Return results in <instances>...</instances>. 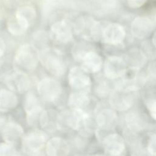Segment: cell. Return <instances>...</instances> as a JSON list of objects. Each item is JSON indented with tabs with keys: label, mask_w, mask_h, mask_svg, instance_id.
<instances>
[{
	"label": "cell",
	"mask_w": 156,
	"mask_h": 156,
	"mask_svg": "<svg viewBox=\"0 0 156 156\" xmlns=\"http://www.w3.org/2000/svg\"><path fill=\"white\" fill-rule=\"evenodd\" d=\"M39 58V52L35 46L29 44L21 45L15 56L17 71L26 74L32 71L36 68Z\"/></svg>",
	"instance_id": "cell-1"
},
{
	"label": "cell",
	"mask_w": 156,
	"mask_h": 156,
	"mask_svg": "<svg viewBox=\"0 0 156 156\" xmlns=\"http://www.w3.org/2000/svg\"><path fill=\"white\" fill-rule=\"evenodd\" d=\"M155 28L154 22L146 16L135 18L131 23L130 29L132 35L140 40L147 38L153 34Z\"/></svg>",
	"instance_id": "cell-2"
},
{
	"label": "cell",
	"mask_w": 156,
	"mask_h": 156,
	"mask_svg": "<svg viewBox=\"0 0 156 156\" xmlns=\"http://www.w3.org/2000/svg\"><path fill=\"white\" fill-rule=\"evenodd\" d=\"M37 91L42 99L48 102H54L60 97L62 87L55 79L45 78L38 83Z\"/></svg>",
	"instance_id": "cell-3"
},
{
	"label": "cell",
	"mask_w": 156,
	"mask_h": 156,
	"mask_svg": "<svg viewBox=\"0 0 156 156\" xmlns=\"http://www.w3.org/2000/svg\"><path fill=\"white\" fill-rule=\"evenodd\" d=\"M127 63L124 58L116 55L108 57L104 64V73L105 77L111 80L121 78L126 69Z\"/></svg>",
	"instance_id": "cell-4"
},
{
	"label": "cell",
	"mask_w": 156,
	"mask_h": 156,
	"mask_svg": "<svg viewBox=\"0 0 156 156\" xmlns=\"http://www.w3.org/2000/svg\"><path fill=\"white\" fill-rule=\"evenodd\" d=\"M68 82L69 86L78 92L87 93L91 85V79L81 68L75 66L72 68L68 73Z\"/></svg>",
	"instance_id": "cell-5"
},
{
	"label": "cell",
	"mask_w": 156,
	"mask_h": 156,
	"mask_svg": "<svg viewBox=\"0 0 156 156\" xmlns=\"http://www.w3.org/2000/svg\"><path fill=\"white\" fill-rule=\"evenodd\" d=\"M133 92L120 87H118L110 95V103L112 107L119 111L127 110L132 105Z\"/></svg>",
	"instance_id": "cell-6"
},
{
	"label": "cell",
	"mask_w": 156,
	"mask_h": 156,
	"mask_svg": "<svg viewBox=\"0 0 156 156\" xmlns=\"http://www.w3.org/2000/svg\"><path fill=\"white\" fill-rule=\"evenodd\" d=\"M126 32L125 28L117 23L108 24L102 33L103 41L110 45L116 46L121 44L125 40Z\"/></svg>",
	"instance_id": "cell-7"
},
{
	"label": "cell",
	"mask_w": 156,
	"mask_h": 156,
	"mask_svg": "<svg viewBox=\"0 0 156 156\" xmlns=\"http://www.w3.org/2000/svg\"><path fill=\"white\" fill-rule=\"evenodd\" d=\"M42 62L47 70L55 76H62L66 71L65 65L56 51H46L42 56Z\"/></svg>",
	"instance_id": "cell-8"
},
{
	"label": "cell",
	"mask_w": 156,
	"mask_h": 156,
	"mask_svg": "<svg viewBox=\"0 0 156 156\" xmlns=\"http://www.w3.org/2000/svg\"><path fill=\"white\" fill-rule=\"evenodd\" d=\"M47 135L40 130H33L24 138V145L27 151L33 153H38L46 146Z\"/></svg>",
	"instance_id": "cell-9"
},
{
	"label": "cell",
	"mask_w": 156,
	"mask_h": 156,
	"mask_svg": "<svg viewBox=\"0 0 156 156\" xmlns=\"http://www.w3.org/2000/svg\"><path fill=\"white\" fill-rule=\"evenodd\" d=\"M51 37L55 41L61 43H67L73 38L71 27L66 21H57L51 27Z\"/></svg>",
	"instance_id": "cell-10"
},
{
	"label": "cell",
	"mask_w": 156,
	"mask_h": 156,
	"mask_svg": "<svg viewBox=\"0 0 156 156\" xmlns=\"http://www.w3.org/2000/svg\"><path fill=\"white\" fill-rule=\"evenodd\" d=\"M105 151L112 156H118L125 149L123 138L118 133H111L106 136L103 141Z\"/></svg>",
	"instance_id": "cell-11"
},
{
	"label": "cell",
	"mask_w": 156,
	"mask_h": 156,
	"mask_svg": "<svg viewBox=\"0 0 156 156\" xmlns=\"http://www.w3.org/2000/svg\"><path fill=\"white\" fill-rule=\"evenodd\" d=\"M6 83L10 90L23 93L29 89L30 82L27 74L16 71L7 77Z\"/></svg>",
	"instance_id": "cell-12"
},
{
	"label": "cell",
	"mask_w": 156,
	"mask_h": 156,
	"mask_svg": "<svg viewBox=\"0 0 156 156\" xmlns=\"http://www.w3.org/2000/svg\"><path fill=\"white\" fill-rule=\"evenodd\" d=\"M69 147L68 143L60 137H53L46 144V153L48 156H68Z\"/></svg>",
	"instance_id": "cell-13"
},
{
	"label": "cell",
	"mask_w": 156,
	"mask_h": 156,
	"mask_svg": "<svg viewBox=\"0 0 156 156\" xmlns=\"http://www.w3.org/2000/svg\"><path fill=\"white\" fill-rule=\"evenodd\" d=\"M2 136L5 142L13 144L22 137L23 127L15 122H7L2 127Z\"/></svg>",
	"instance_id": "cell-14"
},
{
	"label": "cell",
	"mask_w": 156,
	"mask_h": 156,
	"mask_svg": "<svg viewBox=\"0 0 156 156\" xmlns=\"http://www.w3.org/2000/svg\"><path fill=\"white\" fill-rule=\"evenodd\" d=\"M82 61L81 68L87 73H96L102 66V57L94 51L86 52Z\"/></svg>",
	"instance_id": "cell-15"
},
{
	"label": "cell",
	"mask_w": 156,
	"mask_h": 156,
	"mask_svg": "<svg viewBox=\"0 0 156 156\" xmlns=\"http://www.w3.org/2000/svg\"><path fill=\"white\" fill-rule=\"evenodd\" d=\"M118 115L115 111L110 108L101 110L96 116V122L103 129H112L116 124Z\"/></svg>",
	"instance_id": "cell-16"
},
{
	"label": "cell",
	"mask_w": 156,
	"mask_h": 156,
	"mask_svg": "<svg viewBox=\"0 0 156 156\" xmlns=\"http://www.w3.org/2000/svg\"><path fill=\"white\" fill-rule=\"evenodd\" d=\"M18 98L10 90H0V112H7L15 108L18 105Z\"/></svg>",
	"instance_id": "cell-17"
},
{
	"label": "cell",
	"mask_w": 156,
	"mask_h": 156,
	"mask_svg": "<svg viewBox=\"0 0 156 156\" xmlns=\"http://www.w3.org/2000/svg\"><path fill=\"white\" fill-rule=\"evenodd\" d=\"M30 24L21 17L15 15L11 17L7 22V29L10 34L18 36L24 34Z\"/></svg>",
	"instance_id": "cell-18"
},
{
	"label": "cell",
	"mask_w": 156,
	"mask_h": 156,
	"mask_svg": "<svg viewBox=\"0 0 156 156\" xmlns=\"http://www.w3.org/2000/svg\"><path fill=\"white\" fill-rule=\"evenodd\" d=\"M146 56L138 49H132L126 54V59L124 60L127 65L130 66H135L141 68L146 62Z\"/></svg>",
	"instance_id": "cell-19"
},
{
	"label": "cell",
	"mask_w": 156,
	"mask_h": 156,
	"mask_svg": "<svg viewBox=\"0 0 156 156\" xmlns=\"http://www.w3.org/2000/svg\"><path fill=\"white\" fill-rule=\"evenodd\" d=\"M90 102V99L85 93L75 92L70 94L68 104L71 109H82L86 107Z\"/></svg>",
	"instance_id": "cell-20"
},
{
	"label": "cell",
	"mask_w": 156,
	"mask_h": 156,
	"mask_svg": "<svg viewBox=\"0 0 156 156\" xmlns=\"http://www.w3.org/2000/svg\"><path fill=\"white\" fill-rule=\"evenodd\" d=\"M15 15L24 19L30 25V24L34 21L37 14L35 10L32 7L25 5L18 8L16 12Z\"/></svg>",
	"instance_id": "cell-21"
},
{
	"label": "cell",
	"mask_w": 156,
	"mask_h": 156,
	"mask_svg": "<svg viewBox=\"0 0 156 156\" xmlns=\"http://www.w3.org/2000/svg\"><path fill=\"white\" fill-rule=\"evenodd\" d=\"M40 106L39 101L35 95L32 93H29L24 101V110L26 113H27Z\"/></svg>",
	"instance_id": "cell-22"
},
{
	"label": "cell",
	"mask_w": 156,
	"mask_h": 156,
	"mask_svg": "<svg viewBox=\"0 0 156 156\" xmlns=\"http://www.w3.org/2000/svg\"><path fill=\"white\" fill-rule=\"evenodd\" d=\"M16 151L13 144L4 142L0 143V156H16Z\"/></svg>",
	"instance_id": "cell-23"
},
{
	"label": "cell",
	"mask_w": 156,
	"mask_h": 156,
	"mask_svg": "<svg viewBox=\"0 0 156 156\" xmlns=\"http://www.w3.org/2000/svg\"><path fill=\"white\" fill-rule=\"evenodd\" d=\"M147 79L149 80H156V61L151 62L147 68Z\"/></svg>",
	"instance_id": "cell-24"
},
{
	"label": "cell",
	"mask_w": 156,
	"mask_h": 156,
	"mask_svg": "<svg viewBox=\"0 0 156 156\" xmlns=\"http://www.w3.org/2000/svg\"><path fill=\"white\" fill-rule=\"evenodd\" d=\"M147 151L151 155L156 156V134L151 136L147 144Z\"/></svg>",
	"instance_id": "cell-25"
},
{
	"label": "cell",
	"mask_w": 156,
	"mask_h": 156,
	"mask_svg": "<svg viewBox=\"0 0 156 156\" xmlns=\"http://www.w3.org/2000/svg\"><path fill=\"white\" fill-rule=\"evenodd\" d=\"M147 0H126L127 6L132 9H137L143 7Z\"/></svg>",
	"instance_id": "cell-26"
},
{
	"label": "cell",
	"mask_w": 156,
	"mask_h": 156,
	"mask_svg": "<svg viewBox=\"0 0 156 156\" xmlns=\"http://www.w3.org/2000/svg\"><path fill=\"white\" fill-rule=\"evenodd\" d=\"M147 108L152 118L156 120V99H151L147 104Z\"/></svg>",
	"instance_id": "cell-27"
},
{
	"label": "cell",
	"mask_w": 156,
	"mask_h": 156,
	"mask_svg": "<svg viewBox=\"0 0 156 156\" xmlns=\"http://www.w3.org/2000/svg\"><path fill=\"white\" fill-rule=\"evenodd\" d=\"M5 48V43L3 40L1 38H0V58L4 55Z\"/></svg>",
	"instance_id": "cell-28"
},
{
	"label": "cell",
	"mask_w": 156,
	"mask_h": 156,
	"mask_svg": "<svg viewBox=\"0 0 156 156\" xmlns=\"http://www.w3.org/2000/svg\"><path fill=\"white\" fill-rule=\"evenodd\" d=\"M151 41H152V45L156 48V30H155L152 34V39H151Z\"/></svg>",
	"instance_id": "cell-29"
},
{
	"label": "cell",
	"mask_w": 156,
	"mask_h": 156,
	"mask_svg": "<svg viewBox=\"0 0 156 156\" xmlns=\"http://www.w3.org/2000/svg\"><path fill=\"white\" fill-rule=\"evenodd\" d=\"M93 156H104V155H99V154H97V155H94Z\"/></svg>",
	"instance_id": "cell-30"
},
{
	"label": "cell",
	"mask_w": 156,
	"mask_h": 156,
	"mask_svg": "<svg viewBox=\"0 0 156 156\" xmlns=\"http://www.w3.org/2000/svg\"></svg>",
	"instance_id": "cell-31"
}]
</instances>
